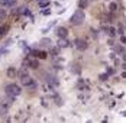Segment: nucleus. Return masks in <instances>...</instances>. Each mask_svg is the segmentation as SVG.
<instances>
[{
    "mask_svg": "<svg viewBox=\"0 0 126 123\" xmlns=\"http://www.w3.org/2000/svg\"><path fill=\"white\" fill-rule=\"evenodd\" d=\"M20 91H22V88L17 86V84H15V83L6 84V87H4V93H6L7 96H10V97H16V96H19Z\"/></svg>",
    "mask_w": 126,
    "mask_h": 123,
    "instance_id": "obj_1",
    "label": "nucleus"
},
{
    "mask_svg": "<svg viewBox=\"0 0 126 123\" xmlns=\"http://www.w3.org/2000/svg\"><path fill=\"white\" fill-rule=\"evenodd\" d=\"M84 12L81 10V9H78V10H76L74 12V15L71 16V19H70V22H71V25H74V26H78V25H81L83 22H84Z\"/></svg>",
    "mask_w": 126,
    "mask_h": 123,
    "instance_id": "obj_2",
    "label": "nucleus"
},
{
    "mask_svg": "<svg viewBox=\"0 0 126 123\" xmlns=\"http://www.w3.org/2000/svg\"><path fill=\"white\" fill-rule=\"evenodd\" d=\"M20 83H22V86L29 87V88H35V87H36V81H35L33 78H31L29 75H26V77H23V78H20Z\"/></svg>",
    "mask_w": 126,
    "mask_h": 123,
    "instance_id": "obj_3",
    "label": "nucleus"
},
{
    "mask_svg": "<svg viewBox=\"0 0 126 123\" xmlns=\"http://www.w3.org/2000/svg\"><path fill=\"white\" fill-rule=\"evenodd\" d=\"M74 45H76L77 49H80V51H86L87 49V42L86 41H83V39H76L74 41Z\"/></svg>",
    "mask_w": 126,
    "mask_h": 123,
    "instance_id": "obj_4",
    "label": "nucleus"
},
{
    "mask_svg": "<svg viewBox=\"0 0 126 123\" xmlns=\"http://www.w3.org/2000/svg\"><path fill=\"white\" fill-rule=\"evenodd\" d=\"M57 35L61 38V39H65V38L68 36V29L67 28H63V26L57 28Z\"/></svg>",
    "mask_w": 126,
    "mask_h": 123,
    "instance_id": "obj_5",
    "label": "nucleus"
},
{
    "mask_svg": "<svg viewBox=\"0 0 126 123\" xmlns=\"http://www.w3.org/2000/svg\"><path fill=\"white\" fill-rule=\"evenodd\" d=\"M32 55H33V57H38L39 60H45V58L48 57V54H47L45 51H32Z\"/></svg>",
    "mask_w": 126,
    "mask_h": 123,
    "instance_id": "obj_6",
    "label": "nucleus"
},
{
    "mask_svg": "<svg viewBox=\"0 0 126 123\" xmlns=\"http://www.w3.org/2000/svg\"><path fill=\"white\" fill-rule=\"evenodd\" d=\"M25 64L28 65V67H31V68H38V67H39L38 61H36V60H31V58H26Z\"/></svg>",
    "mask_w": 126,
    "mask_h": 123,
    "instance_id": "obj_7",
    "label": "nucleus"
},
{
    "mask_svg": "<svg viewBox=\"0 0 126 123\" xmlns=\"http://www.w3.org/2000/svg\"><path fill=\"white\" fill-rule=\"evenodd\" d=\"M9 28H10L9 25H1V26H0V38H3L7 32H9Z\"/></svg>",
    "mask_w": 126,
    "mask_h": 123,
    "instance_id": "obj_8",
    "label": "nucleus"
},
{
    "mask_svg": "<svg viewBox=\"0 0 126 123\" xmlns=\"http://www.w3.org/2000/svg\"><path fill=\"white\" fill-rule=\"evenodd\" d=\"M6 74H7V77H10V78H13V77H16V70H15L13 67H10V68H7V71H6Z\"/></svg>",
    "mask_w": 126,
    "mask_h": 123,
    "instance_id": "obj_9",
    "label": "nucleus"
},
{
    "mask_svg": "<svg viewBox=\"0 0 126 123\" xmlns=\"http://www.w3.org/2000/svg\"><path fill=\"white\" fill-rule=\"evenodd\" d=\"M16 0H0V4L1 6H13Z\"/></svg>",
    "mask_w": 126,
    "mask_h": 123,
    "instance_id": "obj_10",
    "label": "nucleus"
},
{
    "mask_svg": "<svg viewBox=\"0 0 126 123\" xmlns=\"http://www.w3.org/2000/svg\"><path fill=\"white\" fill-rule=\"evenodd\" d=\"M26 75H29V74H28V70H26V68H22V70L19 71V78H23Z\"/></svg>",
    "mask_w": 126,
    "mask_h": 123,
    "instance_id": "obj_11",
    "label": "nucleus"
},
{
    "mask_svg": "<svg viewBox=\"0 0 126 123\" xmlns=\"http://www.w3.org/2000/svg\"><path fill=\"white\" fill-rule=\"evenodd\" d=\"M48 4H49L48 0H39V6H41V7H45V6H48Z\"/></svg>",
    "mask_w": 126,
    "mask_h": 123,
    "instance_id": "obj_12",
    "label": "nucleus"
},
{
    "mask_svg": "<svg viewBox=\"0 0 126 123\" xmlns=\"http://www.w3.org/2000/svg\"><path fill=\"white\" fill-rule=\"evenodd\" d=\"M116 9H117V4L116 3H110V10L112 12H116Z\"/></svg>",
    "mask_w": 126,
    "mask_h": 123,
    "instance_id": "obj_13",
    "label": "nucleus"
},
{
    "mask_svg": "<svg viewBox=\"0 0 126 123\" xmlns=\"http://www.w3.org/2000/svg\"><path fill=\"white\" fill-rule=\"evenodd\" d=\"M86 6H87V1L86 0H81L80 1V7H86Z\"/></svg>",
    "mask_w": 126,
    "mask_h": 123,
    "instance_id": "obj_14",
    "label": "nucleus"
},
{
    "mask_svg": "<svg viewBox=\"0 0 126 123\" xmlns=\"http://www.w3.org/2000/svg\"><path fill=\"white\" fill-rule=\"evenodd\" d=\"M109 35H110V36H114V35H116V33H114V29H113V28H110V29H109Z\"/></svg>",
    "mask_w": 126,
    "mask_h": 123,
    "instance_id": "obj_15",
    "label": "nucleus"
},
{
    "mask_svg": "<svg viewBox=\"0 0 126 123\" xmlns=\"http://www.w3.org/2000/svg\"><path fill=\"white\" fill-rule=\"evenodd\" d=\"M3 17H6V12L4 10H0V19H3Z\"/></svg>",
    "mask_w": 126,
    "mask_h": 123,
    "instance_id": "obj_16",
    "label": "nucleus"
},
{
    "mask_svg": "<svg viewBox=\"0 0 126 123\" xmlns=\"http://www.w3.org/2000/svg\"><path fill=\"white\" fill-rule=\"evenodd\" d=\"M41 44H48V45H49L51 41H49V39H42V42H41Z\"/></svg>",
    "mask_w": 126,
    "mask_h": 123,
    "instance_id": "obj_17",
    "label": "nucleus"
},
{
    "mask_svg": "<svg viewBox=\"0 0 126 123\" xmlns=\"http://www.w3.org/2000/svg\"><path fill=\"white\" fill-rule=\"evenodd\" d=\"M60 45H61V46H67V45H68V44H67V42H65V41H61V42H60Z\"/></svg>",
    "mask_w": 126,
    "mask_h": 123,
    "instance_id": "obj_18",
    "label": "nucleus"
},
{
    "mask_svg": "<svg viewBox=\"0 0 126 123\" xmlns=\"http://www.w3.org/2000/svg\"><path fill=\"white\" fill-rule=\"evenodd\" d=\"M122 41H123V42L126 44V38H122Z\"/></svg>",
    "mask_w": 126,
    "mask_h": 123,
    "instance_id": "obj_19",
    "label": "nucleus"
},
{
    "mask_svg": "<svg viewBox=\"0 0 126 123\" xmlns=\"http://www.w3.org/2000/svg\"><path fill=\"white\" fill-rule=\"evenodd\" d=\"M0 114H1V113H0Z\"/></svg>",
    "mask_w": 126,
    "mask_h": 123,
    "instance_id": "obj_20",
    "label": "nucleus"
}]
</instances>
